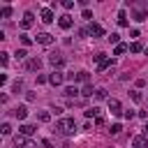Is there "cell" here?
I'll return each instance as SVG.
<instances>
[{
  "label": "cell",
  "instance_id": "cell-1",
  "mask_svg": "<svg viewBox=\"0 0 148 148\" xmlns=\"http://www.w3.org/2000/svg\"><path fill=\"white\" fill-rule=\"evenodd\" d=\"M56 130H58L62 136H69V134L76 132V123H74V118H60V120L56 123Z\"/></svg>",
  "mask_w": 148,
  "mask_h": 148
},
{
  "label": "cell",
  "instance_id": "cell-2",
  "mask_svg": "<svg viewBox=\"0 0 148 148\" xmlns=\"http://www.w3.org/2000/svg\"><path fill=\"white\" fill-rule=\"evenodd\" d=\"M67 79H69V81H81V83H86V86H88L90 74H88V72H76V74L72 72V74H67Z\"/></svg>",
  "mask_w": 148,
  "mask_h": 148
},
{
  "label": "cell",
  "instance_id": "cell-3",
  "mask_svg": "<svg viewBox=\"0 0 148 148\" xmlns=\"http://www.w3.org/2000/svg\"><path fill=\"white\" fill-rule=\"evenodd\" d=\"M32 23H35V14H32V12H25V14H23V18H21V30L32 28Z\"/></svg>",
  "mask_w": 148,
  "mask_h": 148
},
{
  "label": "cell",
  "instance_id": "cell-4",
  "mask_svg": "<svg viewBox=\"0 0 148 148\" xmlns=\"http://www.w3.org/2000/svg\"><path fill=\"white\" fill-rule=\"evenodd\" d=\"M25 69H28V72H39V69H42V60H39V58L25 60Z\"/></svg>",
  "mask_w": 148,
  "mask_h": 148
},
{
  "label": "cell",
  "instance_id": "cell-5",
  "mask_svg": "<svg viewBox=\"0 0 148 148\" xmlns=\"http://www.w3.org/2000/svg\"><path fill=\"white\" fill-rule=\"evenodd\" d=\"M132 146H134V148H148V136H146V134H136V136L132 139Z\"/></svg>",
  "mask_w": 148,
  "mask_h": 148
},
{
  "label": "cell",
  "instance_id": "cell-6",
  "mask_svg": "<svg viewBox=\"0 0 148 148\" xmlns=\"http://www.w3.org/2000/svg\"><path fill=\"white\" fill-rule=\"evenodd\" d=\"M58 25H60L62 30H69V28L74 25V21H72V16H69V14H62V16L58 18Z\"/></svg>",
  "mask_w": 148,
  "mask_h": 148
},
{
  "label": "cell",
  "instance_id": "cell-7",
  "mask_svg": "<svg viewBox=\"0 0 148 148\" xmlns=\"http://www.w3.org/2000/svg\"><path fill=\"white\" fill-rule=\"evenodd\" d=\"M49 62H51L53 67H62V65H65V56H62V53H51V56H49Z\"/></svg>",
  "mask_w": 148,
  "mask_h": 148
},
{
  "label": "cell",
  "instance_id": "cell-8",
  "mask_svg": "<svg viewBox=\"0 0 148 148\" xmlns=\"http://www.w3.org/2000/svg\"><path fill=\"white\" fill-rule=\"evenodd\" d=\"M88 32H90L92 37H104V28H102L99 23H90V25H88Z\"/></svg>",
  "mask_w": 148,
  "mask_h": 148
},
{
  "label": "cell",
  "instance_id": "cell-9",
  "mask_svg": "<svg viewBox=\"0 0 148 148\" xmlns=\"http://www.w3.org/2000/svg\"><path fill=\"white\" fill-rule=\"evenodd\" d=\"M65 79H67V76H65L62 72H58V69H56V72H51V76H49V81H51L53 86H60V83H62Z\"/></svg>",
  "mask_w": 148,
  "mask_h": 148
},
{
  "label": "cell",
  "instance_id": "cell-10",
  "mask_svg": "<svg viewBox=\"0 0 148 148\" xmlns=\"http://www.w3.org/2000/svg\"><path fill=\"white\" fill-rule=\"evenodd\" d=\"M109 111H111L113 116H120V113H123V106H120V102H118V99H109Z\"/></svg>",
  "mask_w": 148,
  "mask_h": 148
},
{
  "label": "cell",
  "instance_id": "cell-11",
  "mask_svg": "<svg viewBox=\"0 0 148 148\" xmlns=\"http://www.w3.org/2000/svg\"><path fill=\"white\" fill-rule=\"evenodd\" d=\"M39 16H42V21H44V23H53V12H51L49 7H44V9L39 12Z\"/></svg>",
  "mask_w": 148,
  "mask_h": 148
},
{
  "label": "cell",
  "instance_id": "cell-12",
  "mask_svg": "<svg viewBox=\"0 0 148 148\" xmlns=\"http://www.w3.org/2000/svg\"><path fill=\"white\" fill-rule=\"evenodd\" d=\"M37 42L44 44V46H49V44H53V37H51L49 32H39V35H37Z\"/></svg>",
  "mask_w": 148,
  "mask_h": 148
},
{
  "label": "cell",
  "instance_id": "cell-13",
  "mask_svg": "<svg viewBox=\"0 0 148 148\" xmlns=\"http://www.w3.org/2000/svg\"><path fill=\"white\" fill-rule=\"evenodd\" d=\"M118 25H120V28H127V25H130V21H127V14H125V9H120V12H118Z\"/></svg>",
  "mask_w": 148,
  "mask_h": 148
},
{
  "label": "cell",
  "instance_id": "cell-14",
  "mask_svg": "<svg viewBox=\"0 0 148 148\" xmlns=\"http://www.w3.org/2000/svg\"><path fill=\"white\" fill-rule=\"evenodd\" d=\"M14 116H16V118H18V120H23V118H25V116H28V109H25V106H23V104H18V106H16V109H14Z\"/></svg>",
  "mask_w": 148,
  "mask_h": 148
},
{
  "label": "cell",
  "instance_id": "cell-15",
  "mask_svg": "<svg viewBox=\"0 0 148 148\" xmlns=\"http://www.w3.org/2000/svg\"><path fill=\"white\" fill-rule=\"evenodd\" d=\"M35 130H37L35 125H21V127H18V132H21L23 136H30V134H35Z\"/></svg>",
  "mask_w": 148,
  "mask_h": 148
},
{
  "label": "cell",
  "instance_id": "cell-16",
  "mask_svg": "<svg viewBox=\"0 0 148 148\" xmlns=\"http://www.w3.org/2000/svg\"><path fill=\"white\" fill-rule=\"evenodd\" d=\"M14 146H16V148H25V146H28L25 136H23V134H16V136H14Z\"/></svg>",
  "mask_w": 148,
  "mask_h": 148
},
{
  "label": "cell",
  "instance_id": "cell-17",
  "mask_svg": "<svg viewBox=\"0 0 148 148\" xmlns=\"http://www.w3.org/2000/svg\"><path fill=\"white\" fill-rule=\"evenodd\" d=\"M130 51H132V53H141V51H146V49H143L141 42H132V44H130Z\"/></svg>",
  "mask_w": 148,
  "mask_h": 148
},
{
  "label": "cell",
  "instance_id": "cell-18",
  "mask_svg": "<svg viewBox=\"0 0 148 148\" xmlns=\"http://www.w3.org/2000/svg\"><path fill=\"white\" fill-rule=\"evenodd\" d=\"M125 51H130V46H127V44H123V42H120V44H118V46H116V49H113V56H123V53H125Z\"/></svg>",
  "mask_w": 148,
  "mask_h": 148
},
{
  "label": "cell",
  "instance_id": "cell-19",
  "mask_svg": "<svg viewBox=\"0 0 148 148\" xmlns=\"http://www.w3.org/2000/svg\"><path fill=\"white\" fill-rule=\"evenodd\" d=\"M76 92H79V90H76L74 86H69V88H65V90H62V95H65V97H69V99H72V97H76Z\"/></svg>",
  "mask_w": 148,
  "mask_h": 148
},
{
  "label": "cell",
  "instance_id": "cell-20",
  "mask_svg": "<svg viewBox=\"0 0 148 148\" xmlns=\"http://www.w3.org/2000/svg\"><path fill=\"white\" fill-rule=\"evenodd\" d=\"M83 113H86V118H97V116H99V109H97V106H92V109H86Z\"/></svg>",
  "mask_w": 148,
  "mask_h": 148
},
{
  "label": "cell",
  "instance_id": "cell-21",
  "mask_svg": "<svg viewBox=\"0 0 148 148\" xmlns=\"http://www.w3.org/2000/svg\"><path fill=\"white\" fill-rule=\"evenodd\" d=\"M111 62H113V60H109V58H106V60H102V62L97 65V72H104L106 67H111Z\"/></svg>",
  "mask_w": 148,
  "mask_h": 148
},
{
  "label": "cell",
  "instance_id": "cell-22",
  "mask_svg": "<svg viewBox=\"0 0 148 148\" xmlns=\"http://www.w3.org/2000/svg\"><path fill=\"white\" fill-rule=\"evenodd\" d=\"M37 118H39L42 123H49V120H51V113H49V111H39V113H37Z\"/></svg>",
  "mask_w": 148,
  "mask_h": 148
},
{
  "label": "cell",
  "instance_id": "cell-23",
  "mask_svg": "<svg viewBox=\"0 0 148 148\" xmlns=\"http://www.w3.org/2000/svg\"><path fill=\"white\" fill-rule=\"evenodd\" d=\"M109 42L118 46V44H120V35H118V32H111V35H109Z\"/></svg>",
  "mask_w": 148,
  "mask_h": 148
},
{
  "label": "cell",
  "instance_id": "cell-24",
  "mask_svg": "<svg viewBox=\"0 0 148 148\" xmlns=\"http://www.w3.org/2000/svg\"><path fill=\"white\" fill-rule=\"evenodd\" d=\"M92 92H95V90H92V86H90V83H88V86H83V90H81V95H83V97H90Z\"/></svg>",
  "mask_w": 148,
  "mask_h": 148
},
{
  "label": "cell",
  "instance_id": "cell-25",
  "mask_svg": "<svg viewBox=\"0 0 148 148\" xmlns=\"http://www.w3.org/2000/svg\"><path fill=\"white\" fill-rule=\"evenodd\" d=\"M95 99H106V90L104 88H97L95 90Z\"/></svg>",
  "mask_w": 148,
  "mask_h": 148
},
{
  "label": "cell",
  "instance_id": "cell-26",
  "mask_svg": "<svg viewBox=\"0 0 148 148\" xmlns=\"http://www.w3.org/2000/svg\"><path fill=\"white\" fill-rule=\"evenodd\" d=\"M130 97H132L134 102H141V99H143V95H141L139 90H130Z\"/></svg>",
  "mask_w": 148,
  "mask_h": 148
},
{
  "label": "cell",
  "instance_id": "cell-27",
  "mask_svg": "<svg viewBox=\"0 0 148 148\" xmlns=\"http://www.w3.org/2000/svg\"><path fill=\"white\" fill-rule=\"evenodd\" d=\"M0 132H2L5 136H9V134H12V125H9V123H2V127H0Z\"/></svg>",
  "mask_w": 148,
  "mask_h": 148
},
{
  "label": "cell",
  "instance_id": "cell-28",
  "mask_svg": "<svg viewBox=\"0 0 148 148\" xmlns=\"http://www.w3.org/2000/svg\"><path fill=\"white\" fill-rule=\"evenodd\" d=\"M0 16H2V18H9V16H12V7H9V5H7V7H2Z\"/></svg>",
  "mask_w": 148,
  "mask_h": 148
},
{
  "label": "cell",
  "instance_id": "cell-29",
  "mask_svg": "<svg viewBox=\"0 0 148 148\" xmlns=\"http://www.w3.org/2000/svg\"><path fill=\"white\" fill-rule=\"evenodd\" d=\"M21 44H23V46H30V44H32V37H28V35L23 32V35H21Z\"/></svg>",
  "mask_w": 148,
  "mask_h": 148
},
{
  "label": "cell",
  "instance_id": "cell-30",
  "mask_svg": "<svg viewBox=\"0 0 148 148\" xmlns=\"http://www.w3.org/2000/svg\"><path fill=\"white\" fill-rule=\"evenodd\" d=\"M12 90H14V92H21V90H23V81H21V79H18V81H14Z\"/></svg>",
  "mask_w": 148,
  "mask_h": 148
},
{
  "label": "cell",
  "instance_id": "cell-31",
  "mask_svg": "<svg viewBox=\"0 0 148 148\" xmlns=\"http://www.w3.org/2000/svg\"><path fill=\"white\" fill-rule=\"evenodd\" d=\"M120 130H123V125H120V123H113L109 132H111V134H120Z\"/></svg>",
  "mask_w": 148,
  "mask_h": 148
},
{
  "label": "cell",
  "instance_id": "cell-32",
  "mask_svg": "<svg viewBox=\"0 0 148 148\" xmlns=\"http://www.w3.org/2000/svg\"><path fill=\"white\" fill-rule=\"evenodd\" d=\"M92 60H95V62L99 65L102 60H106V53H95V56H92Z\"/></svg>",
  "mask_w": 148,
  "mask_h": 148
},
{
  "label": "cell",
  "instance_id": "cell-33",
  "mask_svg": "<svg viewBox=\"0 0 148 148\" xmlns=\"http://www.w3.org/2000/svg\"><path fill=\"white\" fill-rule=\"evenodd\" d=\"M25 56H28V51H25V49H18V51H16V58H18V60H23Z\"/></svg>",
  "mask_w": 148,
  "mask_h": 148
},
{
  "label": "cell",
  "instance_id": "cell-34",
  "mask_svg": "<svg viewBox=\"0 0 148 148\" xmlns=\"http://www.w3.org/2000/svg\"><path fill=\"white\" fill-rule=\"evenodd\" d=\"M0 62H2V65H7V62H9V53H5V51H2V53H0Z\"/></svg>",
  "mask_w": 148,
  "mask_h": 148
},
{
  "label": "cell",
  "instance_id": "cell-35",
  "mask_svg": "<svg viewBox=\"0 0 148 148\" xmlns=\"http://www.w3.org/2000/svg\"><path fill=\"white\" fill-rule=\"evenodd\" d=\"M62 7H65V9H72V7H74V0H62Z\"/></svg>",
  "mask_w": 148,
  "mask_h": 148
},
{
  "label": "cell",
  "instance_id": "cell-36",
  "mask_svg": "<svg viewBox=\"0 0 148 148\" xmlns=\"http://www.w3.org/2000/svg\"><path fill=\"white\" fill-rule=\"evenodd\" d=\"M95 125H97V127H102V125H104V116H102V113L95 118Z\"/></svg>",
  "mask_w": 148,
  "mask_h": 148
},
{
  "label": "cell",
  "instance_id": "cell-37",
  "mask_svg": "<svg viewBox=\"0 0 148 148\" xmlns=\"http://www.w3.org/2000/svg\"><path fill=\"white\" fill-rule=\"evenodd\" d=\"M123 116H125L127 120H132V118H134V111H123Z\"/></svg>",
  "mask_w": 148,
  "mask_h": 148
},
{
  "label": "cell",
  "instance_id": "cell-38",
  "mask_svg": "<svg viewBox=\"0 0 148 148\" xmlns=\"http://www.w3.org/2000/svg\"><path fill=\"white\" fill-rule=\"evenodd\" d=\"M83 18H92V12L90 9H83Z\"/></svg>",
  "mask_w": 148,
  "mask_h": 148
},
{
  "label": "cell",
  "instance_id": "cell-39",
  "mask_svg": "<svg viewBox=\"0 0 148 148\" xmlns=\"http://www.w3.org/2000/svg\"><path fill=\"white\" fill-rule=\"evenodd\" d=\"M42 146H44V148H53V143H51L49 139H44V141H42Z\"/></svg>",
  "mask_w": 148,
  "mask_h": 148
},
{
  "label": "cell",
  "instance_id": "cell-40",
  "mask_svg": "<svg viewBox=\"0 0 148 148\" xmlns=\"http://www.w3.org/2000/svg\"><path fill=\"white\" fill-rule=\"evenodd\" d=\"M25 148H37V143H32V141H28V146Z\"/></svg>",
  "mask_w": 148,
  "mask_h": 148
},
{
  "label": "cell",
  "instance_id": "cell-41",
  "mask_svg": "<svg viewBox=\"0 0 148 148\" xmlns=\"http://www.w3.org/2000/svg\"><path fill=\"white\" fill-rule=\"evenodd\" d=\"M143 134H146V136H148V123H146V127H143Z\"/></svg>",
  "mask_w": 148,
  "mask_h": 148
},
{
  "label": "cell",
  "instance_id": "cell-42",
  "mask_svg": "<svg viewBox=\"0 0 148 148\" xmlns=\"http://www.w3.org/2000/svg\"><path fill=\"white\" fill-rule=\"evenodd\" d=\"M143 53H146V56H148V49H146V51H143Z\"/></svg>",
  "mask_w": 148,
  "mask_h": 148
}]
</instances>
